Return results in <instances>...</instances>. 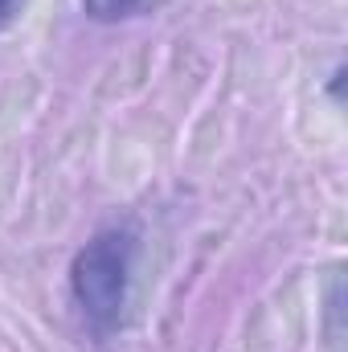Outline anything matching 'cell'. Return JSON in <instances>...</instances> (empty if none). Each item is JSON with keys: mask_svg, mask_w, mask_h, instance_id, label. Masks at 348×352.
I'll use <instances>...</instances> for the list:
<instances>
[{"mask_svg": "<svg viewBox=\"0 0 348 352\" xmlns=\"http://www.w3.org/2000/svg\"><path fill=\"white\" fill-rule=\"evenodd\" d=\"M336 316H340V274H336L332 287H328V344H332V352H340V328H336Z\"/></svg>", "mask_w": 348, "mask_h": 352, "instance_id": "3", "label": "cell"}, {"mask_svg": "<svg viewBox=\"0 0 348 352\" xmlns=\"http://www.w3.org/2000/svg\"><path fill=\"white\" fill-rule=\"evenodd\" d=\"M152 0H83V12L90 21H102V25H115V21H127V16H140Z\"/></svg>", "mask_w": 348, "mask_h": 352, "instance_id": "2", "label": "cell"}, {"mask_svg": "<svg viewBox=\"0 0 348 352\" xmlns=\"http://www.w3.org/2000/svg\"><path fill=\"white\" fill-rule=\"evenodd\" d=\"M17 8H21V0H0V29H8V21L17 16Z\"/></svg>", "mask_w": 348, "mask_h": 352, "instance_id": "4", "label": "cell"}, {"mask_svg": "<svg viewBox=\"0 0 348 352\" xmlns=\"http://www.w3.org/2000/svg\"><path fill=\"white\" fill-rule=\"evenodd\" d=\"M140 258L135 226H107L90 238L70 263V295L94 336H111L123 324L131 278Z\"/></svg>", "mask_w": 348, "mask_h": 352, "instance_id": "1", "label": "cell"}]
</instances>
